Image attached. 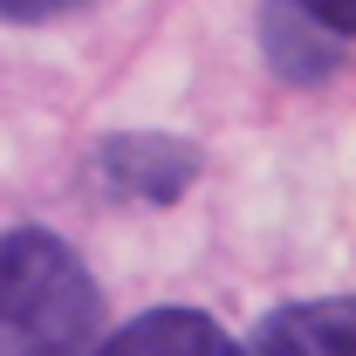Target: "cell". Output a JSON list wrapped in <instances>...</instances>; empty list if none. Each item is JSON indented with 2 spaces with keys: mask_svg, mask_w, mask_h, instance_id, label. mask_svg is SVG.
I'll return each mask as SVG.
<instances>
[{
  "mask_svg": "<svg viewBox=\"0 0 356 356\" xmlns=\"http://www.w3.org/2000/svg\"><path fill=\"white\" fill-rule=\"evenodd\" d=\"M76 7H89V0H0V21H55Z\"/></svg>",
  "mask_w": 356,
  "mask_h": 356,
  "instance_id": "6",
  "label": "cell"
},
{
  "mask_svg": "<svg viewBox=\"0 0 356 356\" xmlns=\"http://www.w3.org/2000/svg\"><path fill=\"white\" fill-rule=\"evenodd\" d=\"M350 343H356L350 302H288L254 329L247 356H350Z\"/></svg>",
  "mask_w": 356,
  "mask_h": 356,
  "instance_id": "5",
  "label": "cell"
},
{
  "mask_svg": "<svg viewBox=\"0 0 356 356\" xmlns=\"http://www.w3.org/2000/svg\"><path fill=\"white\" fill-rule=\"evenodd\" d=\"M96 356H240L213 315L199 309H151L124 322L110 343H96Z\"/></svg>",
  "mask_w": 356,
  "mask_h": 356,
  "instance_id": "4",
  "label": "cell"
},
{
  "mask_svg": "<svg viewBox=\"0 0 356 356\" xmlns=\"http://www.w3.org/2000/svg\"><path fill=\"white\" fill-rule=\"evenodd\" d=\"M350 35H356V0H267L261 14L267 62L295 89L329 83L350 62Z\"/></svg>",
  "mask_w": 356,
  "mask_h": 356,
  "instance_id": "2",
  "label": "cell"
},
{
  "mask_svg": "<svg viewBox=\"0 0 356 356\" xmlns=\"http://www.w3.org/2000/svg\"><path fill=\"white\" fill-rule=\"evenodd\" d=\"M103 172L144 206H172L178 192L199 178V151L178 137H110L103 144Z\"/></svg>",
  "mask_w": 356,
  "mask_h": 356,
  "instance_id": "3",
  "label": "cell"
},
{
  "mask_svg": "<svg viewBox=\"0 0 356 356\" xmlns=\"http://www.w3.org/2000/svg\"><path fill=\"white\" fill-rule=\"evenodd\" d=\"M103 295L69 240L42 226L0 233V356H96Z\"/></svg>",
  "mask_w": 356,
  "mask_h": 356,
  "instance_id": "1",
  "label": "cell"
}]
</instances>
